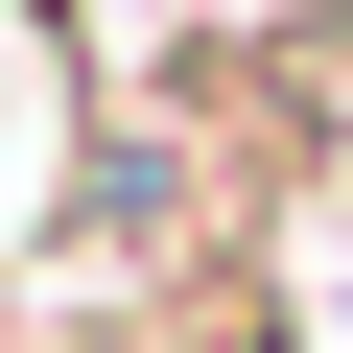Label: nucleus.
<instances>
[{
	"label": "nucleus",
	"mask_w": 353,
	"mask_h": 353,
	"mask_svg": "<svg viewBox=\"0 0 353 353\" xmlns=\"http://www.w3.org/2000/svg\"><path fill=\"white\" fill-rule=\"evenodd\" d=\"M71 165H94L71 0H0V283H24V259H71Z\"/></svg>",
	"instance_id": "1"
}]
</instances>
